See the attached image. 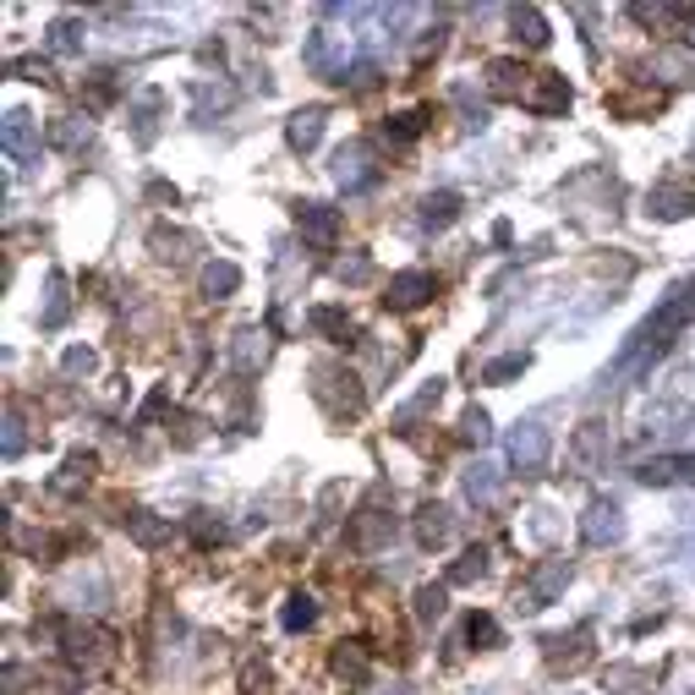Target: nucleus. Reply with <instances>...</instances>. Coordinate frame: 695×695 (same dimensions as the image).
Returning <instances> with one entry per match:
<instances>
[{
    "label": "nucleus",
    "mask_w": 695,
    "mask_h": 695,
    "mask_svg": "<svg viewBox=\"0 0 695 695\" xmlns=\"http://www.w3.org/2000/svg\"><path fill=\"white\" fill-rule=\"evenodd\" d=\"M367 274H372V258H350V263H340V279H346V285H361Z\"/></svg>",
    "instance_id": "43"
},
{
    "label": "nucleus",
    "mask_w": 695,
    "mask_h": 695,
    "mask_svg": "<svg viewBox=\"0 0 695 695\" xmlns=\"http://www.w3.org/2000/svg\"><path fill=\"white\" fill-rule=\"evenodd\" d=\"M438 400H443V378H433V384H422V389H417V400H406V406L395 411V428H400V433H411V422H417L422 411H433Z\"/></svg>",
    "instance_id": "25"
},
{
    "label": "nucleus",
    "mask_w": 695,
    "mask_h": 695,
    "mask_svg": "<svg viewBox=\"0 0 695 695\" xmlns=\"http://www.w3.org/2000/svg\"><path fill=\"white\" fill-rule=\"evenodd\" d=\"M88 477H93V454H72L50 488H55V493H78V488H88Z\"/></svg>",
    "instance_id": "33"
},
{
    "label": "nucleus",
    "mask_w": 695,
    "mask_h": 695,
    "mask_svg": "<svg viewBox=\"0 0 695 695\" xmlns=\"http://www.w3.org/2000/svg\"><path fill=\"white\" fill-rule=\"evenodd\" d=\"M263 335L258 329H242V335H236V346H231V361H236V367H242V372H253V367H263Z\"/></svg>",
    "instance_id": "34"
},
{
    "label": "nucleus",
    "mask_w": 695,
    "mask_h": 695,
    "mask_svg": "<svg viewBox=\"0 0 695 695\" xmlns=\"http://www.w3.org/2000/svg\"><path fill=\"white\" fill-rule=\"evenodd\" d=\"M438 290V279L428 268H400L389 285H384V307L389 313H417V307H428Z\"/></svg>",
    "instance_id": "4"
},
{
    "label": "nucleus",
    "mask_w": 695,
    "mask_h": 695,
    "mask_svg": "<svg viewBox=\"0 0 695 695\" xmlns=\"http://www.w3.org/2000/svg\"><path fill=\"white\" fill-rule=\"evenodd\" d=\"M389 536H395V515H389V510H378V504H372V510H361V521L350 525V542H356L361 553L384 548Z\"/></svg>",
    "instance_id": "16"
},
{
    "label": "nucleus",
    "mask_w": 695,
    "mask_h": 695,
    "mask_svg": "<svg viewBox=\"0 0 695 695\" xmlns=\"http://www.w3.org/2000/svg\"><path fill=\"white\" fill-rule=\"evenodd\" d=\"M417 219H422V231H443V225H454V219H460V192H428L422 208H417Z\"/></svg>",
    "instance_id": "20"
},
{
    "label": "nucleus",
    "mask_w": 695,
    "mask_h": 695,
    "mask_svg": "<svg viewBox=\"0 0 695 695\" xmlns=\"http://www.w3.org/2000/svg\"><path fill=\"white\" fill-rule=\"evenodd\" d=\"M67 372H93V350H83V346L67 350Z\"/></svg>",
    "instance_id": "44"
},
{
    "label": "nucleus",
    "mask_w": 695,
    "mask_h": 695,
    "mask_svg": "<svg viewBox=\"0 0 695 695\" xmlns=\"http://www.w3.org/2000/svg\"><path fill=\"white\" fill-rule=\"evenodd\" d=\"M525 367H531V356H525V350H510V356H493V361L482 367V384H510V378H521Z\"/></svg>",
    "instance_id": "32"
},
{
    "label": "nucleus",
    "mask_w": 695,
    "mask_h": 695,
    "mask_svg": "<svg viewBox=\"0 0 695 695\" xmlns=\"http://www.w3.org/2000/svg\"><path fill=\"white\" fill-rule=\"evenodd\" d=\"M307 324H313L329 346H350V335H356V324L346 318V307H313V313H307Z\"/></svg>",
    "instance_id": "21"
},
{
    "label": "nucleus",
    "mask_w": 695,
    "mask_h": 695,
    "mask_svg": "<svg viewBox=\"0 0 695 695\" xmlns=\"http://www.w3.org/2000/svg\"><path fill=\"white\" fill-rule=\"evenodd\" d=\"M488 575V553L482 548H466L454 564H449V586H471V581H482Z\"/></svg>",
    "instance_id": "31"
},
{
    "label": "nucleus",
    "mask_w": 695,
    "mask_h": 695,
    "mask_svg": "<svg viewBox=\"0 0 695 695\" xmlns=\"http://www.w3.org/2000/svg\"><path fill=\"white\" fill-rule=\"evenodd\" d=\"M22 443H28L22 417H17V411H6V460H17V454H22Z\"/></svg>",
    "instance_id": "42"
},
{
    "label": "nucleus",
    "mask_w": 695,
    "mask_h": 695,
    "mask_svg": "<svg viewBox=\"0 0 695 695\" xmlns=\"http://www.w3.org/2000/svg\"><path fill=\"white\" fill-rule=\"evenodd\" d=\"M335 674L350 679V685H361V679H367V652H361V646H340V652H335Z\"/></svg>",
    "instance_id": "36"
},
{
    "label": "nucleus",
    "mask_w": 695,
    "mask_h": 695,
    "mask_svg": "<svg viewBox=\"0 0 695 695\" xmlns=\"http://www.w3.org/2000/svg\"><path fill=\"white\" fill-rule=\"evenodd\" d=\"M695 318V279H685V285H674L668 296H663V307L624 340V356H619V367H652V361H663L668 356V346L691 329Z\"/></svg>",
    "instance_id": "1"
},
{
    "label": "nucleus",
    "mask_w": 695,
    "mask_h": 695,
    "mask_svg": "<svg viewBox=\"0 0 695 695\" xmlns=\"http://www.w3.org/2000/svg\"><path fill=\"white\" fill-rule=\"evenodd\" d=\"M318 400L329 406V417H361V389L350 372H318Z\"/></svg>",
    "instance_id": "11"
},
{
    "label": "nucleus",
    "mask_w": 695,
    "mask_h": 695,
    "mask_svg": "<svg viewBox=\"0 0 695 695\" xmlns=\"http://www.w3.org/2000/svg\"><path fill=\"white\" fill-rule=\"evenodd\" d=\"M121 525H126V536H132L137 548H160V542H171V521H160L154 510H126Z\"/></svg>",
    "instance_id": "18"
},
{
    "label": "nucleus",
    "mask_w": 695,
    "mask_h": 695,
    "mask_svg": "<svg viewBox=\"0 0 695 695\" xmlns=\"http://www.w3.org/2000/svg\"><path fill=\"white\" fill-rule=\"evenodd\" d=\"M67 313H72V296H67V274H50V279H44V307H39V329H44V335H55V329L67 324Z\"/></svg>",
    "instance_id": "17"
},
{
    "label": "nucleus",
    "mask_w": 695,
    "mask_h": 695,
    "mask_svg": "<svg viewBox=\"0 0 695 695\" xmlns=\"http://www.w3.org/2000/svg\"><path fill=\"white\" fill-rule=\"evenodd\" d=\"M581 536H586L592 548H619V542H624V510H619L613 499H592L586 515H581Z\"/></svg>",
    "instance_id": "10"
},
{
    "label": "nucleus",
    "mask_w": 695,
    "mask_h": 695,
    "mask_svg": "<svg viewBox=\"0 0 695 695\" xmlns=\"http://www.w3.org/2000/svg\"><path fill=\"white\" fill-rule=\"evenodd\" d=\"M160 104H165V93H160V88H149V93L137 99V143H149V137H154V115H160Z\"/></svg>",
    "instance_id": "37"
},
{
    "label": "nucleus",
    "mask_w": 695,
    "mask_h": 695,
    "mask_svg": "<svg viewBox=\"0 0 695 695\" xmlns=\"http://www.w3.org/2000/svg\"><path fill=\"white\" fill-rule=\"evenodd\" d=\"M488 88H493L499 99H521V88H525V67H521V61H510V55L488 61Z\"/></svg>",
    "instance_id": "23"
},
{
    "label": "nucleus",
    "mask_w": 695,
    "mask_h": 695,
    "mask_svg": "<svg viewBox=\"0 0 695 695\" xmlns=\"http://www.w3.org/2000/svg\"><path fill=\"white\" fill-rule=\"evenodd\" d=\"M301 61L313 67V78H324V83H346L350 78V33L340 28H313V39H307V50H301Z\"/></svg>",
    "instance_id": "2"
},
{
    "label": "nucleus",
    "mask_w": 695,
    "mask_h": 695,
    "mask_svg": "<svg viewBox=\"0 0 695 695\" xmlns=\"http://www.w3.org/2000/svg\"><path fill=\"white\" fill-rule=\"evenodd\" d=\"M203 290H208V296H219V301H225V296H236V290H242V268H236V263H208V268H203Z\"/></svg>",
    "instance_id": "26"
},
{
    "label": "nucleus",
    "mask_w": 695,
    "mask_h": 695,
    "mask_svg": "<svg viewBox=\"0 0 695 695\" xmlns=\"http://www.w3.org/2000/svg\"><path fill=\"white\" fill-rule=\"evenodd\" d=\"M88 104H93V110H110V104H115V72H93V78H88Z\"/></svg>",
    "instance_id": "38"
},
{
    "label": "nucleus",
    "mask_w": 695,
    "mask_h": 695,
    "mask_svg": "<svg viewBox=\"0 0 695 695\" xmlns=\"http://www.w3.org/2000/svg\"><path fill=\"white\" fill-rule=\"evenodd\" d=\"M641 488H695V454H652L635 466Z\"/></svg>",
    "instance_id": "7"
},
{
    "label": "nucleus",
    "mask_w": 695,
    "mask_h": 695,
    "mask_svg": "<svg viewBox=\"0 0 695 695\" xmlns=\"http://www.w3.org/2000/svg\"><path fill=\"white\" fill-rule=\"evenodd\" d=\"M646 214L652 219H663V225H674V219H685V214H695V192L691 186H652V197H646Z\"/></svg>",
    "instance_id": "12"
},
{
    "label": "nucleus",
    "mask_w": 695,
    "mask_h": 695,
    "mask_svg": "<svg viewBox=\"0 0 695 695\" xmlns=\"http://www.w3.org/2000/svg\"><path fill=\"white\" fill-rule=\"evenodd\" d=\"M428 121H433V110H406V115H389V126H384V132H389V143H400V149H406V143H417V137H422V126H428Z\"/></svg>",
    "instance_id": "28"
},
{
    "label": "nucleus",
    "mask_w": 695,
    "mask_h": 695,
    "mask_svg": "<svg viewBox=\"0 0 695 695\" xmlns=\"http://www.w3.org/2000/svg\"><path fill=\"white\" fill-rule=\"evenodd\" d=\"M11 78H22V83H55V78H50V67H44V61H28V55H22V61H11Z\"/></svg>",
    "instance_id": "41"
},
{
    "label": "nucleus",
    "mask_w": 695,
    "mask_h": 695,
    "mask_svg": "<svg viewBox=\"0 0 695 695\" xmlns=\"http://www.w3.org/2000/svg\"><path fill=\"white\" fill-rule=\"evenodd\" d=\"M466 641H471L477 652H493V646H499V619H493V613H471V619H466Z\"/></svg>",
    "instance_id": "35"
},
{
    "label": "nucleus",
    "mask_w": 695,
    "mask_h": 695,
    "mask_svg": "<svg viewBox=\"0 0 695 695\" xmlns=\"http://www.w3.org/2000/svg\"><path fill=\"white\" fill-rule=\"evenodd\" d=\"M417 542L422 548H443L449 542V510L443 504H422L417 510Z\"/></svg>",
    "instance_id": "24"
},
{
    "label": "nucleus",
    "mask_w": 695,
    "mask_h": 695,
    "mask_svg": "<svg viewBox=\"0 0 695 695\" xmlns=\"http://www.w3.org/2000/svg\"><path fill=\"white\" fill-rule=\"evenodd\" d=\"M460 433L471 438V443H488V438H493V422H488V411H477V406H471V411H466V422H460Z\"/></svg>",
    "instance_id": "40"
},
{
    "label": "nucleus",
    "mask_w": 695,
    "mask_h": 695,
    "mask_svg": "<svg viewBox=\"0 0 695 695\" xmlns=\"http://www.w3.org/2000/svg\"><path fill=\"white\" fill-rule=\"evenodd\" d=\"M61 646H67V663H78V668H99V663H104V635H99V630L67 624V630H61Z\"/></svg>",
    "instance_id": "15"
},
{
    "label": "nucleus",
    "mask_w": 695,
    "mask_h": 695,
    "mask_svg": "<svg viewBox=\"0 0 695 695\" xmlns=\"http://www.w3.org/2000/svg\"><path fill=\"white\" fill-rule=\"evenodd\" d=\"M279 624L296 635V630H313L318 624V603L307 597V592H296V597H285V609H279Z\"/></svg>",
    "instance_id": "29"
},
{
    "label": "nucleus",
    "mask_w": 695,
    "mask_h": 695,
    "mask_svg": "<svg viewBox=\"0 0 695 695\" xmlns=\"http://www.w3.org/2000/svg\"><path fill=\"white\" fill-rule=\"evenodd\" d=\"M324 104H307V110H296L290 121H285V143L296 149V154H313L318 149V137H324Z\"/></svg>",
    "instance_id": "13"
},
{
    "label": "nucleus",
    "mask_w": 695,
    "mask_h": 695,
    "mask_svg": "<svg viewBox=\"0 0 695 695\" xmlns=\"http://www.w3.org/2000/svg\"><path fill=\"white\" fill-rule=\"evenodd\" d=\"M443 609H449L443 586H422V592H417V619H443Z\"/></svg>",
    "instance_id": "39"
},
{
    "label": "nucleus",
    "mask_w": 695,
    "mask_h": 695,
    "mask_svg": "<svg viewBox=\"0 0 695 695\" xmlns=\"http://www.w3.org/2000/svg\"><path fill=\"white\" fill-rule=\"evenodd\" d=\"M460 488H466L471 504H493V499H499V466H493V460H471L466 477H460Z\"/></svg>",
    "instance_id": "19"
},
{
    "label": "nucleus",
    "mask_w": 695,
    "mask_h": 695,
    "mask_svg": "<svg viewBox=\"0 0 695 695\" xmlns=\"http://www.w3.org/2000/svg\"><path fill=\"white\" fill-rule=\"evenodd\" d=\"M50 50L55 55H78L83 50V22L78 17H55L50 22Z\"/></svg>",
    "instance_id": "30"
},
{
    "label": "nucleus",
    "mask_w": 695,
    "mask_h": 695,
    "mask_svg": "<svg viewBox=\"0 0 695 695\" xmlns=\"http://www.w3.org/2000/svg\"><path fill=\"white\" fill-rule=\"evenodd\" d=\"M548 454H553V438H548L542 422H521V428L510 433V466H515L521 477L548 471Z\"/></svg>",
    "instance_id": "5"
},
{
    "label": "nucleus",
    "mask_w": 695,
    "mask_h": 695,
    "mask_svg": "<svg viewBox=\"0 0 695 695\" xmlns=\"http://www.w3.org/2000/svg\"><path fill=\"white\" fill-rule=\"evenodd\" d=\"M0 149H6V160H17V165H33V160H39V149H44V132H39V121H33L28 110H11V115H6V126H0Z\"/></svg>",
    "instance_id": "6"
},
{
    "label": "nucleus",
    "mask_w": 695,
    "mask_h": 695,
    "mask_svg": "<svg viewBox=\"0 0 695 695\" xmlns=\"http://www.w3.org/2000/svg\"><path fill=\"white\" fill-rule=\"evenodd\" d=\"M570 559H542L531 575H525V586H521V609L525 613H536V609H548V603H559L564 597V586H570Z\"/></svg>",
    "instance_id": "3"
},
{
    "label": "nucleus",
    "mask_w": 695,
    "mask_h": 695,
    "mask_svg": "<svg viewBox=\"0 0 695 695\" xmlns=\"http://www.w3.org/2000/svg\"><path fill=\"white\" fill-rule=\"evenodd\" d=\"M83 137H88V132H78V121H67V126H55V143H61V149H78Z\"/></svg>",
    "instance_id": "45"
},
{
    "label": "nucleus",
    "mask_w": 695,
    "mask_h": 695,
    "mask_svg": "<svg viewBox=\"0 0 695 695\" xmlns=\"http://www.w3.org/2000/svg\"><path fill=\"white\" fill-rule=\"evenodd\" d=\"M510 22H515V33H521L531 50H542V44L553 39V33H548V17H542L536 6H515V11H510Z\"/></svg>",
    "instance_id": "27"
},
{
    "label": "nucleus",
    "mask_w": 695,
    "mask_h": 695,
    "mask_svg": "<svg viewBox=\"0 0 695 695\" xmlns=\"http://www.w3.org/2000/svg\"><path fill=\"white\" fill-rule=\"evenodd\" d=\"M296 231H301L307 247L329 253L340 242V208H329V203H296Z\"/></svg>",
    "instance_id": "8"
},
{
    "label": "nucleus",
    "mask_w": 695,
    "mask_h": 695,
    "mask_svg": "<svg viewBox=\"0 0 695 695\" xmlns=\"http://www.w3.org/2000/svg\"><path fill=\"white\" fill-rule=\"evenodd\" d=\"M570 99H575V93H570V83H564L559 72H542V78L531 83V93H525V104H531L536 115H564Z\"/></svg>",
    "instance_id": "14"
},
{
    "label": "nucleus",
    "mask_w": 695,
    "mask_h": 695,
    "mask_svg": "<svg viewBox=\"0 0 695 695\" xmlns=\"http://www.w3.org/2000/svg\"><path fill=\"white\" fill-rule=\"evenodd\" d=\"M609 449H613V438H609V428L603 422H586L581 433H575V460L592 471V466H603L609 460Z\"/></svg>",
    "instance_id": "22"
},
{
    "label": "nucleus",
    "mask_w": 695,
    "mask_h": 695,
    "mask_svg": "<svg viewBox=\"0 0 695 695\" xmlns=\"http://www.w3.org/2000/svg\"><path fill=\"white\" fill-rule=\"evenodd\" d=\"M335 181H340L346 192H367V186L378 181V165H372V149H367L361 137H350L346 149H335Z\"/></svg>",
    "instance_id": "9"
}]
</instances>
